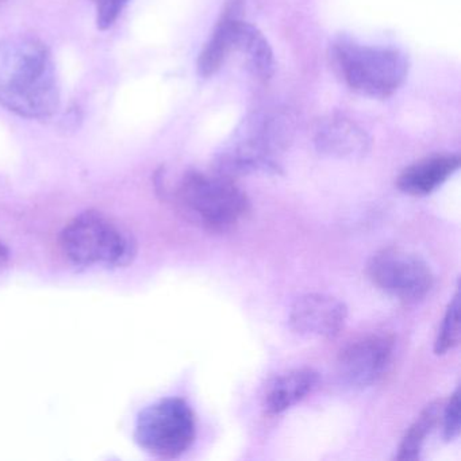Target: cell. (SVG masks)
<instances>
[{"label": "cell", "instance_id": "1", "mask_svg": "<svg viewBox=\"0 0 461 461\" xmlns=\"http://www.w3.org/2000/svg\"><path fill=\"white\" fill-rule=\"evenodd\" d=\"M0 106L28 120L52 118L60 86L50 50L33 36L0 40Z\"/></svg>", "mask_w": 461, "mask_h": 461}, {"label": "cell", "instance_id": "2", "mask_svg": "<svg viewBox=\"0 0 461 461\" xmlns=\"http://www.w3.org/2000/svg\"><path fill=\"white\" fill-rule=\"evenodd\" d=\"M164 193L187 220L214 233L231 230L250 212L247 194L231 177L215 171H185Z\"/></svg>", "mask_w": 461, "mask_h": 461}, {"label": "cell", "instance_id": "3", "mask_svg": "<svg viewBox=\"0 0 461 461\" xmlns=\"http://www.w3.org/2000/svg\"><path fill=\"white\" fill-rule=\"evenodd\" d=\"M64 256L77 267L123 268L133 263L137 241L114 218L101 212H85L67 223L60 236Z\"/></svg>", "mask_w": 461, "mask_h": 461}, {"label": "cell", "instance_id": "4", "mask_svg": "<svg viewBox=\"0 0 461 461\" xmlns=\"http://www.w3.org/2000/svg\"><path fill=\"white\" fill-rule=\"evenodd\" d=\"M291 120L283 113H260L245 121L215 160V172L233 177L277 174V156L291 139Z\"/></svg>", "mask_w": 461, "mask_h": 461}, {"label": "cell", "instance_id": "5", "mask_svg": "<svg viewBox=\"0 0 461 461\" xmlns=\"http://www.w3.org/2000/svg\"><path fill=\"white\" fill-rule=\"evenodd\" d=\"M330 58L348 87L368 98H390L409 74L407 56L396 48L341 39L331 45Z\"/></svg>", "mask_w": 461, "mask_h": 461}, {"label": "cell", "instance_id": "6", "mask_svg": "<svg viewBox=\"0 0 461 461\" xmlns=\"http://www.w3.org/2000/svg\"><path fill=\"white\" fill-rule=\"evenodd\" d=\"M195 436V415L180 398L155 402L137 417L134 438L141 449L156 457H179L190 449Z\"/></svg>", "mask_w": 461, "mask_h": 461}, {"label": "cell", "instance_id": "7", "mask_svg": "<svg viewBox=\"0 0 461 461\" xmlns=\"http://www.w3.org/2000/svg\"><path fill=\"white\" fill-rule=\"evenodd\" d=\"M375 285L393 298L418 302L434 285V275L425 260L401 248H385L372 256L366 267Z\"/></svg>", "mask_w": 461, "mask_h": 461}, {"label": "cell", "instance_id": "8", "mask_svg": "<svg viewBox=\"0 0 461 461\" xmlns=\"http://www.w3.org/2000/svg\"><path fill=\"white\" fill-rule=\"evenodd\" d=\"M393 341L384 334H369L348 344L339 352L337 372L353 390L371 387L382 379L390 366Z\"/></svg>", "mask_w": 461, "mask_h": 461}, {"label": "cell", "instance_id": "9", "mask_svg": "<svg viewBox=\"0 0 461 461\" xmlns=\"http://www.w3.org/2000/svg\"><path fill=\"white\" fill-rule=\"evenodd\" d=\"M348 307L344 302L326 294H307L291 307V328L306 337L333 339L345 326Z\"/></svg>", "mask_w": 461, "mask_h": 461}, {"label": "cell", "instance_id": "10", "mask_svg": "<svg viewBox=\"0 0 461 461\" xmlns=\"http://www.w3.org/2000/svg\"><path fill=\"white\" fill-rule=\"evenodd\" d=\"M315 148L334 158H360L368 153L371 139L349 118L330 117L322 121L315 133Z\"/></svg>", "mask_w": 461, "mask_h": 461}, {"label": "cell", "instance_id": "11", "mask_svg": "<svg viewBox=\"0 0 461 461\" xmlns=\"http://www.w3.org/2000/svg\"><path fill=\"white\" fill-rule=\"evenodd\" d=\"M244 2L226 0L220 20L198 58V72L202 77H214L233 53L234 33L242 20Z\"/></svg>", "mask_w": 461, "mask_h": 461}, {"label": "cell", "instance_id": "12", "mask_svg": "<svg viewBox=\"0 0 461 461\" xmlns=\"http://www.w3.org/2000/svg\"><path fill=\"white\" fill-rule=\"evenodd\" d=\"M460 168L457 155H434L404 168L396 179L399 190L407 195L426 196L438 190Z\"/></svg>", "mask_w": 461, "mask_h": 461}, {"label": "cell", "instance_id": "13", "mask_svg": "<svg viewBox=\"0 0 461 461\" xmlns=\"http://www.w3.org/2000/svg\"><path fill=\"white\" fill-rule=\"evenodd\" d=\"M318 380L320 376L312 368L285 372L269 383L264 395V407L269 414H282L312 393Z\"/></svg>", "mask_w": 461, "mask_h": 461}, {"label": "cell", "instance_id": "14", "mask_svg": "<svg viewBox=\"0 0 461 461\" xmlns=\"http://www.w3.org/2000/svg\"><path fill=\"white\" fill-rule=\"evenodd\" d=\"M233 53H240L248 71L260 80H268L274 74L275 59L271 45L252 23L240 21L233 40Z\"/></svg>", "mask_w": 461, "mask_h": 461}, {"label": "cell", "instance_id": "15", "mask_svg": "<svg viewBox=\"0 0 461 461\" xmlns=\"http://www.w3.org/2000/svg\"><path fill=\"white\" fill-rule=\"evenodd\" d=\"M441 402H433L420 412V417L410 426L399 445L398 460H417L422 452L426 438L433 430L441 417Z\"/></svg>", "mask_w": 461, "mask_h": 461}, {"label": "cell", "instance_id": "16", "mask_svg": "<svg viewBox=\"0 0 461 461\" xmlns=\"http://www.w3.org/2000/svg\"><path fill=\"white\" fill-rule=\"evenodd\" d=\"M458 310H460V302H458V294H456L447 306L444 320L439 326L438 334H437L436 342H434L436 355H447V352L455 349L460 342Z\"/></svg>", "mask_w": 461, "mask_h": 461}, {"label": "cell", "instance_id": "17", "mask_svg": "<svg viewBox=\"0 0 461 461\" xmlns=\"http://www.w3.org/2000/svg\"><path fill=\"white\" fill-rule=\"evenodd\" d=\"M442 436L447 442L455 441L460 434V401L458 390L450 395L447 406L442 409Z\"/></svg>", "mask_w": 461, "mask_h": 461}, {"label": "cell", "instance_id": "18", "mask_svg": "<svg viewBox=\"0 0 461 461\" xmlns=\"http://www.w3.org/2000/svg\"><path fill=\"white\" fill-rule=\"evenodd\" d=\"M129 0H94L96 9V26L99 31H107L114 25Z\"/></svg>", "mask_w": 461, "mask_h": 461}, {"label": "cell", "instance_id": "19", "mask_svg": "<svg viewBox=\"0 0 461 461\" xmlns=\"http://www.w3.org/2000/svg\"><path fill=\"white\" fill-rule=\"evenodd\" d=\"M9 261V250L5 247V244L0 242V268H4Z\"/></svg>", "mask_w": 461, "mask_h": 461}]
</instances>
